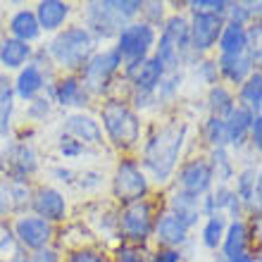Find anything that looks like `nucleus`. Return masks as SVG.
Here are the masks:
<instances>
[{"label":"nucleus","instance_id":"42","mask_svg":"<svg viewBox=\"0 0 262 262\" xmlns=\"http://www.w3.org/2000/svg\"><path fill=\"white\" fill-rule=\"evenodd\" d=\"M260 126H262V119H260V115H255V117H253V124H250V134H253V143H255V148H260V143H262Z\"/></svg>","mask_w":262,"mask_h":262},{"label":"nucleus","instance_id":"21","mask_svg":"<svg viewBox=\"0 0 262 262\" xmlns=\"http://www.w3.org/2000/svg\"><path fill=\"white\" fill-rule=\"evenodd\" d=\"M24 200H29V188L21 181H14L12 184V181H7V179H0V214L21 207Z\"/></svg>","mask_w":262,"mask_h":262},{"label":"nucleus","instance_id":"16","mask_svg":"<svg viewBox=\"0 0 262 262\" xmlns=\"http://www.w3.org/2000/svg\"><path fill=\"white\" fill-rule=\"evenodd\" d=\"M89 24L98 36H112L119 27V19L110 10L107 3H91L89 5Z\"/></svg>","mask_w":262,"mask_h":262},{"label":"nucleus","instance_id":"4","mask_svg":"<svg viewBox=\"0 0 262 262\" xmlns=\"http://www.w3.org/2000/svg\"><path fill=\"white\" fill-rule=\"evenodd\" d=\"M191 46V38H188V24L184 17H172L167 21L165 31L160 36V46H158V60L162 67L167 69H177V64L181 62L184 53Z\"/></svg>","mask_w":262,"mask_h":262},{"label":"nucleus","instance_id":"17","mask_svg":"<svg viewBox=\"0 0 262 262\" xmlns=\"http://www.w3.org/2000/svg\"><path fill=\"white\" fill-rule=\"evenodd\" d=\"M69 14V5L60 3V0H43L38 3V12H36V21L38 27L46 31H55Z\"/></svg>","mask_w":262,"mask_h":262},{"label":"nucleus","instance_id":"23","mask_svg":"<svg viewBox=\"0 0 262 262\" xmlns=\"http://www.w3.org/2000/svg\"><path fill=\"white\" fill-rule=\"evenodd\" d=\"M10 31L14 34V38L21 43L27 41H34L36 36L41 34V27H38V21H36V14L34 12H27V10H21L12 17L10 21Z\"/></svg>","mask_w":262,"mask_h":262},{"label":"nucleus","instance_id":"27","mask_svg":"<svg viewBox=\"0 0 262 262\" xmlns=\"http://www.w3.org/2000/svg\"><path fill=\"white\" fill-rule=\"evenodd\" d=\"M43 86V74L36 64H29L27 69H21L19 79H17V93L21 98H34Z\"/></svg>","mask_w":262,"mask_h":262},{"label":"nucleus","instance_id":"32","mask_svg":"<svg viewBox=\"0 0 262 262\" xmlns=\"http://www.w3.org/2000/svg\"><path fill=\"white\" fill-rule=\"evenodd\" d=\"M210 107H212L214 117H222V115H229V110L234 107V100H231V93L222 86H214L210 91Z\"/></svg>","mask_w":262,"mask_h":262},{"label":"nucleus","instance_id":"43","mask_svg":"<svg viewBox=\"0 0 262 262\" xmlns=\"http://www.w3.org/2000/svg\"><path fill=\"white\" fill-rule=\"evenodd\" d=\"M31 262H60V257H57L55 250H38L34 257H31Z\"/></svg>","mask_w":262,"mask_h":262},{"label":"nucleus","instance_id":"12","mask_svg":"<svg viewBox=\"0 0 262 262\" xmlns=\"http://www.w3.org/2000/svg\"><path fill=\"white\" fill-rule=\"evenodd\" d=\"M14 234L19 236V241L27 248H36L41 250L53 236V224L41 217H21L14 227Z\"/></svg>","mask_w":262,"mask_h":262},{"label":"nucleus","instance_id":"48","mask_svg":"<svg viewBox=\"0 0 262 262\" xmlns=\"http://www.w3.org/2000/svg\"><path fill=\"white\" fill-rule=\"evenodd\" d=\"M229 262H253V257L250 255H246V253H241V255H236V257H231Z\"/></svg>","mask_w":262,"mask_h":262},{"label":"nucleus","instance_id":"35","mask_svg":"<svg viewBox=\"0 0 262 262\" xmlns=\"http://www.w3.org/2000/svg\"><path fill=\"white\" fill-rule=\"evenodd\" d=\"M17 257V246H14L12 229L5 222H0V260H12Z\"/></svg>","mask_w":262,"mask_h":262},{"label":"nucleus","instance_id":"41","mask_svg":"<svg viewBox=\"0 0 262 262\" xmlns=\"http://www.w3.org/2000/svg\"><path fill=\"white\" fill-rule=\"evenodd\" d=\"M200 74H203V79H205L207 83H214V81H217V64H214V62H205L203 67H200Z\"/></svg>","mask_w":262,"mask_h":262},{"label":"nucleus","instance_id":"39","mask_svg":"<svg viewBox=\"0 0 262 262\" xmlns=\"http://www.w3.org/2000/svg\"><path fill=\"white\" fill-rule=\"evenodd\" d=\"M10 115H12V93L0 100V134H7L10 129Z\"/></svg>","mask_w":262,"mask_h":262},{"label":"nucleus","instance_id":"31","mask_svg":"<svg viewBox=\"0 0 262 262\" xmlns=\"http://www.w3.org/2000/svg\"><path fill=\"white\" fill-rule=\"evenodd\" d=\"M255 191H260V181H257V174L253 169H246V172L238 177L236 181V198H243V200H253Z\"/></svg>","mask_w":262,"mask_h":262},{"label":"nucleus","instance_id":"38","mask_svg":"<svg viewBox=\"0 0 262 262\" xmlns=\"http://www.w3.org/2000/svg\"><path fill=\"white\" fill-rule=\"evenodd\" d=\"M60 152H62L64 158H76V155L83 152V145L72 136H62L60 138Z\"/></svg>","mask_w":262,"mask_h":262},{"label":"nucleus","instance_id":"14","mask_svg":"<svg viewBox=\"0 0 262 262\" xmlns=\"http://www.w3.org/2000/svg\"><path fill=\"white\" fill-rule=\"evenodd\" d=\"M34 210L38 212V217L46 222H57L64 217L67 203H64L62 193L55 188H41L34 195Z\"/></svg>","mask_w":262,"mask_h":262},{"label":"nucleus","instance_id":"46","mask_svg":"<svg viewBox=\"0 0 262 262\" xmlns=\"http://www.w3.org/2000/svg\"><path fill=\"white\" fill-rule=\"evenodd\" d=\"M48 112V100H34V107H31V115H46Z\"/></svg>","mask_w":262,"mask_h":262},{"label":"nucleus","instance_id":"22","mask_svg":"<svg viewBox=\"0 0 262 262\" xmlns=\"http://www.w3.org/2000/svg\"><path fill=\"white\" fill-rule=\"evenodd\" d=\"M220 48L222 55H238L243 50H248V34L243 27L227 24L220 34Z\"/></svg>","mask_w":262,"mask_h":262},{"label":"nucleus","instance_id":"20","mask_svg":"<svg viewBox=\"0 0 262 262\" xmlns=\"http://www.w3.org/2000/svg\"><path fill=\"white\" fill-rule=\"evenodd\" d=\"M250 67H253V55L248 50H243L238 55H222L220 60L222 74L227 76L229 81H236V83L243 81L250 74Z\"/></svg>","mask_w":262,"mask_h":262},{"label":"nucleus","instance_id":"2","mask_svg":"<svg viewBox=\"0 0 262 262\" xmlns=\"http://www.w3.org/2000/svg\"><path fill=\"white\" fill-rule=\"evenodd\" d=\"M50 53L62 67L76 69L89 62L91 53H93V36L81 27L67 29L62 34H57L50 43Z\"/></svg>","mask_w":262,"mask_h":262},{"label":"nucleus","instance_id":"30","mask_svg":"<svg viewBox=\"0 0 262 262\" xmlns=\"http://www.w3.org/2000/svg\"><path fill=\"white\" fill-rule=\"evenodd\" d=\"M224 238V217L222 214H212L207 220L205 229H203V243L207 248H217Z\"/></svg>","mask_w":262,"mask_h":262},{"label":"nucleus","instance_id":"26","mask_svg":"<svg viewBox=\"0 0 262 262\" xmlns=\"http://www.w3.org/2000/svg\"><path fill=\"white\" fill-rule=\"evenodd\" d=\"M246 243H248V231H246V224L243 222H231L227 236H224V255L231 260V257L246 253Z\"/></svg>","mask_w":262,"mask_h":262},{"label":"nucleus","instance_id":"9","mask_svg":"<svg viewBox=\"0 0 262 262\" xmlns=\"http://www.w3.org/2000/svg\"><path fill=\"white\" fill-rule=\"evenodd\" d=\"M224 21L217 14H195L193 24L188 27V38H191V48L193 50H207L212 48L217 38H220Z\"/></svg>","mask_w":262,"mask_h":262},{"label":"nucleus","instance_id":"33","mask_svg":"<svg viewBox=\"0 0 262 262\" xmlns=\"http://www.w3.org/2000/svg\"><path fill=\"white\" fill-rule=\"evenodd\" d=\"M210 169H212V177L217 174V179H220L222 184L231 179V162H229L224 148H214V152H212V165H210Z\"/></svg>","mask_w":262,"mask_h":262},{"label":"nucleus","instance_id":"18","mask_svg":"<svg viewBox=\"0 0 262 262\" xmlns=\"http://www.w3.org/2000/svg\"><path fill=\"white\" fill-rule=\"evenodd\" d=\"M67 131H69V136L76 138L79 143L81 141H86V143H100V138H103V131H100L98 122L86 117V115H72L67 119Z\"/></svg>","mask_w":262,"mask_h":262},{"label":"nucleus","instance_id":"10","mask_svg":"<svg viewBox=\"0 0 262 262\" xmlns=\"http://www.w3.org/2000/svg\"><path fill=\"white\" fill-rule=\"evenodd\" d=\"M152 217H150V205L143 200H136L122 212V229L131 241H145L150 234Z\"/></svg>","mask_w":262,"mask_h":262},{"label":"nucleus","instance_id":"1","mask_svg":"<svg viewBox=\"0 0 262 262\" xmlns=\"http://www.w3.org/2000/svg\"><path fill=\"white\" fill-rule=\"evenodd\" d=\"M184 136H186V124H169L148 141L143 165L158 181H167V177L172 174L181 145H184Z\"/></svg>","mask_w":262,"mask_h":262},{"label":"nucleus","instance_id":"8","mask_svg":"<svg viewBox=\"0 0 262 262\" xmlns=\"http://www.w3.org/2000/svg\"><path fill=\"white\" fill-rule=\"evenodd\" d=\"M122 57H119L117 48L105 50L100 55H96L93 60L86 62V69H83V76H86V83H89L93 91H103L107 83H110L112 74L117 72Z\"/></svg>","mask_w":262,"mask_h":262},{"label":"nucleus","instance_id":"29","mask_svg":"<svg viewBox=\"0 0 262 262\" xmlns=\"http://www.w3.org/2000/svg\"><path fill=\"white\" fill-rule=\"evenodd\" d=\"M57 100L62 105H83V89L76 79H64L57 86Z\"/></svg>","mask_w":262,"mask_h":262},{"label":"nucleus","instance_id":"34","mask_svg":"<svg viewBox=\"0 0 262 262\" xmlns=\"http://www.w3.org/2000/svg\"><path fill=\"white\" fill-rule=\"evenodd\" d=\"M207 141L214 145V148H224V143H227V131H224V119L222 117H210L207 119Z\"/></svg>","mask_w":262,"mask_h":262},{"label":"nucleus","instance_id":"44","mask_svg":"<svg viewBox=\"0 0 262 262\" xmlns=\"http://www.w3.org/2000/svg\"><path fill=\"white\" fill-rule=\"evenodd\" d=\"M117 262H143V260H141V255H138L136 250H129V248H124V250H119Z\"/></svg>","mask_w":262,"mask_h":262},{"label":"nucleus","instance_id":"24","mask_svg":"<svg viewBox=\"0 0 262 262\" xmlns=\"http://www.w3.org/2000/svg\"><path fill=\"white\" fill-rule=\"evenodd\" d=\"M29 55H31V48H29L27 43L17 41V38H7V41H3V46H0V60H3V64H5L7 69L21 67V64L29 60Z\"/></svg>","mask_w":262,"mask_h":262},{"label":"nucleus","instance_id":"28","mask_svg":"<svg viewBox=\"0 0 262 262\" xmlns=\"http://www.w3.org/2000/svg\"><path fill=\"white\" fill-rule=\"evenodd\" d=\"M241 100H243V107H248L250 112L253 110L260 112V100H262V76H260V72H255L248 81L243 83Z\"/></svg>","mask_w":262,"mask_h":262},{"label":"nucleus","instance_id":"36","mask_svg":"<svg viewBox=\"0 0 262 262\" xmlns=\"http://www.w3.org/2000/svg\"><path fill=\"white\" fill-rule=\"evenodd\" d=\"M191 7H193L195 14H217V17H222L229 10V3H224V0H200V3H191Z\"/></svg>","mask_w":262,"mask_h":262},{"label":"nucleus","instance_id":"47","mask_svg":"<svg viewBox=\"0 0 262 262\" xmlns=\"http://www.w3.org/2000/svg\"><path fill=\"white\" fill-rule=\"evenodd\" d=\"M10 93H12V91H10V81H7V76L0 74V100H3L5 96H10Z\"/></svg>","mask_w":262,"mask_h":262},{"label":"nucleus","instance_id":"49","mask_svg":"<svg viewBox=\"0 0 262 262\" xmlns=\"http://www.w3.org/2000/svg\"><path fill=\"white\" fill-rule=\"evenodd\" d=\"M0 46H3V41H0Z\"/></svg>","mask_w":262,"mask_h":262},{"label":"nucleus","instance_id":"13","mask_svg":"<svg viewBox=\"0 0 262 262\" xmlns=\"http://www.w3.org/2000/svg\"><path fill=\"white\" fill-rule=\"evenodd\" d=\"M126 74L131 76V81L141 93H152L162 83V76H165V67L150 57V60H141V62H131Z\"/></svg>","mask_w":262,"mask_h":262},{"label":"nucleus","instance_id":"45","mask_svg":"<svg viewBox=\"0 0 262 262\" xmlns=\"http://www.w3.org/2000/svg\"><path fill=\"white\" fill-rule=\"evenodd\" d=\"M152 262H179V253L177 250H165V253H158Z\"/></svg>","mask_w":262,"mask_h":262},{"label":"nucleus","instance_id":"25","mask_svg":"<svg viewBox=\"0 0 262 262\" xmlns=\"http://www.w3.org/2000/svg\"><path fill=\"white\" fill-rule=\"evenodd\" d=\"M172 207H174L172 214L186 229L191 224H195V220H198V198H193V195H188V193H177L172 200Z\"/></svg>","mask_w":262,"mask_h":262},{"label":"nucleus","instance_id":"40","mask_svg":"<svg viewBox=\"0 0 262 262\" xmlns=\"http://www.w3.org/2000/svg\"><path fill=\"white\" fill-rule=\"evenodd\" d=\"M69 262H105V257L93 253V250H81V253H76Z\"/></svg>","mask_w":262,"mask_h":262},{"label":"nucleus","instance_id":"6","mask_svg":"<svg viewBox=\"0 0 262 262\" xmlns=\"http://www.w3.org/2000/svg\"><path fill=\"white\" fill-rule=\"evenodd\" d=\"M112 188H115V195H117L122 203H136V200H141L145 195V191H148V181H145L143 172H141L131 160H124V162L117 167Z\"/></svg>","mask_w":262,"mask_h":262},{"label":"nucleus","instance_id":"11","mask_svg":"<svg viewBox=\"0 0 262 262\" xmlns=\"http://www.w3.org/2000/svg\"><path fill=\"white\" fill-rule=\"evenodd\" d=\"M179 181H181V193L198 198L212 184V169H210L205 160H193V162L184 165V169L179 172Z\"/></svg>","mask_w":262,"mask_h":262},{"label":"nucleus","instance_id":"7","mask_svg":"<svg viewBox=\"0 0 262 262\" xmlns=\"http://www.w3.org/2000/svg\"><path fill=\"white\" fill-rule=\"evenodd\" d=\"M0 167L12 177L14 181H21L27 174L36 169V152L27 143H12L7 145L5 152H0Z\"/></svg>","mask_w":262,"mask_h":262},{"label":"nucleus","instance_id":"19","mask_svg":"<svg viewBox=\"0 0 262 262\" xmlns=\"http://www.w3.org/2000/svg\"><path fill=\"white\" fill-rule=\"evenodd\" d=\"M155 234H158V241L169 246V248L181 246V243L186 241V227H184L172 212H167L160 217L158 227H155Z\"/></svg>","mask_w":262,"mask_h":262},{"label":"nucleus","instance_id":"3","mask_svg":"<svg viewBox=\"0 0 262 262\" xmlns=\"http://www.w3.org/2000/svg\"><path fill=\"white\" fill-rule=\"evenodd\" d=\"M103 124L112 143L119 148H131L138 141L141 134V122H138L136 112L131 110L122 100H110L103 107Z\"/></svg>","mask_w":262,"mask_h":262},{"label":"nucleus","instance_id":"5","mask_svg":"<svg viewBox=\"0 0 262 262\" xmlns=\"http://www.w3.org/2000/svg\"><path fill=\"white\" fill-rule=\"evenodd\" d=\"M152 41H155V31H152V27L148 21L126 24V27L119 31L117 53H119V57L122 55L129 57L131 62H141V60H145V55H148Z\"/></svg>","mask_w":262,"mask_h":262},{"label":"nucleus","instance_id":"15","mask_svg":"<svg viewBox=\"0 0 262 262\" xmlns=\"http://www.w3.org/2000/svg\"><path fill=\"white\" fill-rule=\"evenodd\" d=\"M253 112L243 105H236L231 107L224 119V131H227V143H234V145H241L246 134L250 131V124H253Z\"/></svg>","mask_w":262,"mask_h":262},{"label":"nucleus","instance_id":"37","mask_svg":"<svg viewBox=\"0 0 262 262\" xmlns=\"http://www.w3.org/2000/svg\"><path fill=\"white\" fill-rule=\"evenodd\" d=\"M110 5V10L115 12V17H117L119 21L122 19H129V17H134L136 12H141V5L143 3H138V0H124V3H107Z\"/></svg>","mask_w":262,"mask_h":262}]
</instances>
